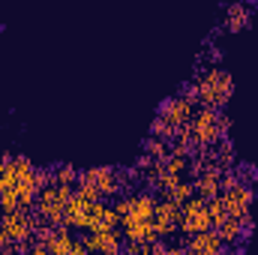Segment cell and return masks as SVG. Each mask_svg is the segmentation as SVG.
Listing matches in <instances>:
<instances>
[{
	"instance_id": "3957f363",
	"label": "cell",
	"mask_w": 258,
	"mask_h": 255,
	"mask_svg": "<svg viewBox=\"0 0 258 255\" xmlns=\"http://www.w3.org/2000/svg\"><path fill=\"white\" fill-rule=\"evenodd\" d=\"M189 132H192V141L198 147L213 144L219 138V114H216V108H204L201 105L192 114V120H189Z\"/></svg>"
},
{
	"instance_id": "5bb4252c",
	"label": "cell",
	"mask_w": 258,
	"mask_h": 255,
	"mask_svg": "<svg viewBox=\"0 0 258 255\" xmlns=\"http://www.w3.org/2000/svg\"><path fill=\"white\" fill-rule=\"evenodd\" d=\"M192 192L195 189H192V183H189V180H180L177 186H171V189L165 192V201H174V204H180V207H183V204L192 198Z\"/></svg>"
},
{
	"instance_id": "6da1fadb",
	"label": "cell",
	"mask_w": 258,
	"mask_h": 255,
	"mask_svg": "<svg viewBox=\"0 0 258 255\" xmlns=\"http://www.w3.org/2000/svg\"><path fill=\"white\" fill-rule=\"evenodd\" d=\"M231 90H234V81L228 72L222 69H210L204 72L198 81H195V99L204 102V108H216V105H225L231 99Z\"/></svg>"
},
{
	"instance_id": "ac0fdd59",
	"label": "cell",
	"mask_w": 258,
	"mask_h": 255,
	"mask_svg": "<svg viewBox=\"0 0 258 255\" xmlns=\"http://www.w3.org/2000/svg\"><path fill=\"white\" fill-rule=\"evenodd\" d=\"M243 12H246L243 6H234V9L228 12V21H231V27H234V30H237V27H243Z\"/></svg>"
},
{
	"instance_id": "e0dca14e",
	"label": "cell",
	"mask_w": 258,
	"mask_h": 255,
	"mask_svg": "<svg viewBox=\"0 0 258 255\" xmlns=\"http://www.w3.org/2000/svg\"><path fill=\"white\" fill-rule=\"evenodd\" d=\"M147 153L153 156V162H156V159H168V150H165L162 141H150V144H147Z\"/></svg>"
},
{
	"instance_id": "4fadbf2b",
	"label": "cell",
	"mask_w": 258,
	"mask_h": 255,
	"mask_svg": "<svg viewBox=\"0 0 258 255\" xmlns=\"http://www.w3.org/2000/svg\"><path fill=\"white\" fill-rule=\"evenodd\" d=\"M207 216H210V228H213V231H216V228H219V225L228 219V210H225V201H222V195L207 201Z\"/></svg>"
},
{
	"instance_id": "7c38bea8",
	"label": "cell",
	"mask_w": 258,
	"mask_h": 255,
	"mask_svg": "<svg viewBox=\"0 0 258 255\" xmlns=\"http://www.w3.org/2000/svg\"><path fill=\"white\" fill-rule=\"evenodd\" d=\"M216 234H219V240H222V243H237V240L243 237V225H240L237 219H231V216H228V219L216 228Z\"/></svg>"
},
{
	"instance_id": "d6986e66",
	"label": "cell",
	"mask_w": 258,
	"mask_h": 255,
	"mask_svg": "<svg viewBox=\"0 0 258 255\" xmlns=\"http://www.w3.org/2000/svg\"><path fill=\"white\" fill-rule=\"evenodd\" d=\"M153 255H180V249H174V246H159V243H153Z\"/></svg>"
},
{
	"instance_id": "9c48e42d",
	"label": "cell",
	"mask_w": 258,
	"mask_h": 255,
	"mask_svg": "<svg viewBox=\"0 0 258 255\" xmlns=\"http://www.w3.org/2000/svg\"><path fill=\"white\" fill-rule=\"evenodd\" d=\"M78 183H90L102 195H117L120 192V180L111 168H87L84 174H78Z\"/></svg>"
},
{
	"instance_id": "277c9868",
	"label": "cell",
	"mask_w": 258,
	"mask_h": 255,
	"mask_svg": "<svg viewBox=\"0 0 258 255\" xmlns=\"http://www.w3.org/2000/svg\"><path fill=\"white\" fill-rule=\"evenodd\" d=\"M180 231H186L189 237L210 231V216H207V201H201L198 195H192L183 204V219H180Z\"/></svg>"
},
{
	"instance_id": "ba28073f",
	"label": "cell",
	"mask_w": 258,
	"mask_h": 255,
	"mask_svg": "<svg viewBox=\"0 0 258 255\" xmlns=\"http://www.w3.org/2000/svg\"><path fill=\"white\" fill-rule=\"evenodd\" d=\"M0 228L12 237V243H24L30 237V231H33V219L24 210H15V213L0 216Z\"/></svg>"
},
{
	"instance_id": "8992f818",
	"label": "cell",
	"mask_w": 258,
	"mask_h": 255,
	"mask_svg": "<svg viewBox=\"0 0 258 255\" xmlns=\"http://www.w3.org/2000/svg\"><path fill=\"white\" fill-rule=\"evenodd\" d=\"M87 252H99V255H120L123 240L117 234V228H102V231H87V237L81 240Z\"/></svg>"
},
{
	"instance_id": "8fae6325",
	"label": "cell",
	"mask_w": 258,
	"mask_h": 255,
	"mask_svg": "<svg viewBox=\"0 0 258 255\" xmlns=\"http://www.w3.org/2000/svg\"><path fill=\"white\" fill-rule=\"evenodd\" d=\"M123 237L129 243H153V240H159L153 219L150 222H126L123 225Z\"/></svg>"
},
{
	"instance_id": "52a82bcc",
	"label": "cell",
	"mask_w": 258,
	"mask_h": 255,
	"mask_svg": "<svg viewBox=\"0 0 258 255\" xmlns=\"http://www.w3.org/2000/svg\"><path fill=\"white\" fill-rule=\"evenodd\" d=\"M180 219H183V207L174 204V201H156V213H153V225H156V234L159 237H168L180 228Z\"/></svg>"
},
{
	"instance_id": "5b68a950",
	"label": "cell",
	"mask_w": 258,
	"mask_h": 255,
	"mask_svg": "<svg viewBox=\"0 0 258 255\" xmlns=\"http://www.w3.org/2000/svg\"><path fill=\"white\" fill-rule=\"evenodd\" d=\"M192 114H195V96H174L171 102H165V105H162L159 120H165L168 126L177 132V129L189 126Z\"/></svg>"
},
{
	"instance_id": "9a60e30c",
	"label": "cell",
	"mask_w": 258,
	"mask_h": 255,
	"mask_svg": "<svg viewBox=\"0 0 258 255\" xmlns=\"http://www.w3.org/2000/svg\"><path fill=\"white\" fill-rule=\"evenodd\" d=\"M72 180H78V171L72 165H63V168L54 171V183L57 186H72Z\"/></svg>"
},
{
	"instance_id": "2e32d148",
	"label": "cell",
	"mask_w": 258,
	"mask_h": 255,
	"mask_svg": "<svg viewBox=\"0 0 258 255\" xmlns=\"http://www.w3.org/2000/svg\"><path fill=\"white\" fill-rule=\"evenodd\" d=\"M120 255H153V243H129L120 249Z\"/></svg>"
},
{
	"instance_id": "30bf717a",
	"label": "cell",
	"mask_w": 258,
	"mask_h": 255,
	"mask_svg": "<svg viewBox=\"0 0 258 255\" xmlns=\"http://www.w3.org/2000/svg\"><path fill=\"white\" fill-rule=\"evenodd\" d=\"M219 249H222V240L210 228V231H201V234L189 237V243L180 249V255H219Z\"/></svg>"
},
{
	"instance_id": "ffe728a7",
	"label": "cell",
	"mask_w": 258,
	"mask_h": 255,
	"mask_svg": "<svg viewBox=\"0 0 258 255\" xmlns=\"http://www.w3.org/2000/svg\"><path fill=\"white\" fill-rule=\"evenodd\" d=\"M0 255H15V252H0Z\"/></svg>"
},
{
	"instance_id": "7a4b0ae2",
	"label": "cell",
	"mask_w": 258,
	"mask_h": 255,
	"mask_svg": "<svg viewBox=\"0 0 258 255\" xmlns=\"http://www.w3.org/2000/svg\"><path fill=\"white\" fill-rule=\"evenodd\" d=\"M114 213L120 216V222H150L153 213H156V198L147 195V192H138V195H123L117 204H114Z\"/></svg>"
}]
</instances>
